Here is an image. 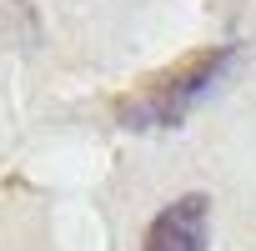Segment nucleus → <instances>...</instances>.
Returning a JSON list of instances; mask_svg holds the SVG:
<instances>
[{"label":"nucleus","instance_id":"1","mask_svg":"<svg viewBox=\"0 0 256 251\" xmlns=\"http://www.w3.org/2000/svg\"><path fill=\"white\" fill-rule=\"evenodd\" d=\"M241 60V46H201L166 70L141 76L126 96H116V120L120 131H171L181 126Z\"/></svg>","mask_w":256,"mask_h":251},{"label":"nucleus","instance_id":"2","mask_svg":"<svg viewBox=\"0 0 256 251\" xmlns=\"http://www.w3.org/2000/svg\"><path fill=\"white\" fill-rule=\"evenodd\" d=\"M206 236H211V201L191 191L146 226L141 251H206Z\"/></svg>","mask_w":256,"mask_h":251}]
</instances>
